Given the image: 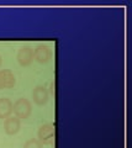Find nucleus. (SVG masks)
Returning <instances> with one entry per match:
<instances>
[{"label": "nucleus", "instance_id": "f257e3e1", "mask_svg": "<svg viewBox=\"0 0 132 148\" xmlns=\"http://www.w3.org/2000/svg\"><path fill=\"white\" fill-rule=\"evenodd\" d=\"M12 112L14 115L20 119V120H25L29 119L31 112H32V105L27 99H17L15 104H12Z\"/></svg>", "mask_w": 132, "mask_h": 148}, {"label": "nucleus", "instance_id": "f03ea898", "mask_svg": "<svg viewBox=\"0 0 132 148\" xmlns=\"http://www.w3.org/2000/svg\"><path fill=\"white\" fill-rule=\"evenodd\" d=\"M54 132H56V128H54V123H46L42 125L38 128L37 132V140L41 142V145H53L54 143Z\"/></svg>", "mask_w": 132, "mask_h": 148}, {"label": "nucleus", "instance_id": "7ed1b4c3", "mask_svg": "<svg viewBox=\"0 0 132 148\" xmlns=\"http://www.w3.org/2000/svg\"><path fill=\"white\" fill-rule=\"evenodd\" d=\"M34 59L40 64H46L52 59V51L48 46L40 45L34 49Z\"/></svg>", "mask_w": 132, "mask_h": 148}, {"label": "nucleus", "instance_id": "20e7f679", "mask_svg": "<svg viewBox=\"0 0 132 148\" xmlns=\"http://www.w3.org/2000/svg\"><path fill=\"white\" fill-rule=\"evenodd\" d=\"M17 62L21 67H27L30 66L34 61V49L29 47V46H25V47H21L17 52Z\"/></svg>", "mask_w": 132, "mask_h": 148}, {"label": "nucleus", "instance_id": "39448f33", "mask_svg": "<svg viewBox=\"0 0 132 148\" xmlns=\"http://www.w3.org/2000/svg\"><path fill=\"white\" fill-rule=\"evenodd\" d=\"M32 99H34V103L40 105V106L46 105L48 103V99H49L48 90L42 85L36 86L32 91Z\"/></svg>", "mask_w": 132, "mask_h": 148}, {"label": "nucleus", "instance_id": "423d86ee", "mask_svg": "<svg viewBox=\"0 0 132 148\" xmlns=\"http://www.w3.org/2000/svg\"><path fill=\"white\" fill-rule=\"evenodd\" d=\"M21 128V120L15 117H8L5 119V122H4V131H5L6 135L12 136L16 135L17 132L20 131Z\"/></svg>", "mask_w": 132, "mask_h": 148}, {"label": "nucleus", "instance_id": "0eeeda50", "mask_svg": "<svg viewBox=\"0 0 132 148\" xmlns=\"http://www.w3.org/2000/svg\"><path fill=\"white\" fill-rule=\"evenodd\" d=\"M0 74H1V78H3L4 89H11V88L15 86L16 79H15L14 73L10 71V69H1V71H0Z\"/></svg>", "mask_w": 132, "mask_h": 148}, {"label": "nucleus", "instance_id": "6e6552de", "mask_svg": "<svg viewBox=\"0 0 132 148\" xmlns=\"http://www.w3.org/2000/svg\"><path fill=\"white\" fill-rule=\"evenodd\" d=\"M12 114V103L8 98H0V119H8Z\"/></svg>", "mask_w": 132, "mask_h": 148}, {"label": "nucleus", "instance_id": "1a4fd4ad", "mask_svg": "<svg viewBox=\"0 0 132 148\" xmlns=\"http://www.w3.org/2000/svg\"><path fill=\"white\" fill-rule=\"evenodd\" d=\"M24 148H42V145L38 140H29L25 145H24Z\"/></svg>", "mask_w": 132, "mask_h": 148}, {"label": "nucleus", "instance_id": "9d476101", "mask_svg": "<svg viewBox=\"0 0 132 148\" xmlns=\"http://www.w3.org/2000/svg\"><path fill=\"white\" fill-rule=\"evenodd\" d=\"M4 89V83H3V78H1V74H0V90Z\"/></svg>", "mask_w": 132, "mask_h": 148}, {"label": "nucleus", "instance_id": "9b49d317", "mask_svg": "<svg viewBox=\"0 0 132 148\" xmlns=\"http://www.w3.org/2000/svg\"><path fill=\"white\" fill-rule=\"evenodd\" d=\"M0 66H1V56H0Z\"/></svg>", "mask_w": 132, "mask_h": 148}]
</instances>
